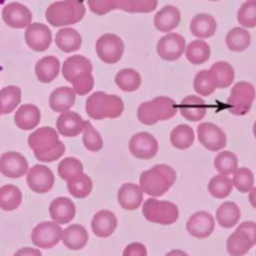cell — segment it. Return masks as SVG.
I'll return each mask as SVG.
<instances>
[{
    "label": "cell",
    "instance_id": "6da1fadb",
    "mask_svg": "<svg viewBox=\"0 0 256 256\" xmlns=\"http://www.w3.org/2000/svg\"><path fill=\"white\" fill-rule=\"evenodd\" d=\"M91 61L82 56L74 55L65 59L62 66V75L67 82L72 84L75 94L86 95L94 86Z\"/></svg>",
    "mask_w": 256,
    "mask_h": 256
},
{
    "label": "cell",
    "instance_id": "7a4b0ae2",
    "mask_svg": "<svg viewBox=\"0 0 256 256\" xmlns=\"http://www.w3.org/2000/svg\"><path fill=\"white\" fill-rule=\"evenodd\" d=\"M176 171L167 164H157L143 171L139 177V186L143 193L151 197L164 195L176 181Z\"/></svg>",
    "mask_w": 256,
    "mask_h": 256
},
{
    "label": "cell",
    "instance_id": "3957f363",
    "mask_svg": "<svg viewBox=\"0 0 256 256\" xmlns=\"http://www.w3.org/2000/svg\"><path fill=\"white\" fill-rule=\"evenodd\" d=\"M85 110L87 115L94 120L113 119L121 116L124 110V103L117 95L96 91L87 98Z\"/></svg>",
    "mask_w": 256,
    "mask_h": 256
},
{
    "label": "cell",
    "instance_id": "277c9868",
    "mask_svg": "<svg viewBox=\"0 0 256 256\" xmlns=\"http://www.w3.org/2000/svg\"><path fill=\"white\" fill-rule=\"evenodd\" d=\"M86 8L82 0L56 1L48 6L45 12L47 22L54 27L76 24L82 20Z\"/></svg>",
    "mask_w": 256,
    "mask_h": 256
},
{
    "label": "cell",
    "instance_id": "5b68a950",
    "mask_svg": "<svg viewBox=\"0 0 256 256\" xmlns=\"http://www.w3.org/2000/svg\"><path fill=\"white\" fill-rule=\"evenodd\" d=\"M178 106L167 96H157L141 103L137 108V118L144 125H154L158 121H166L174 117Z\"/></svg>",
    "mask_w": 256,
    "mask_h": 256
},
{
    "label": "cell",
    "instance_id": "8992f818",
    "mask_svg": "<svg viewBox=\"0 0 256 256\" xmlns=\"http://www.w3.org/2000/svg\"><path fill=\"white\" fill-rule=\"evenodd\" d=\"M142 213L147 221L161 225H171L179 217L176 204L170 201L158 200L155 197H151L143 203Z\"/></svg>",
    "mask_w": 256,
    "mask_h": 256
},
{
    "label": "cell",
    "instance_id": "52a82bcc",
    "mask_svg": "<svg viewBox=\"0 0 256 256\" xmlns=\"http://www.w3.org/2000/svg\"><path fill=\"white\" fill-rule=\"evenodd\" d=\"M255 88L247 81H239L231 89L230 96L227 99L229 111L236 116L247 114L255 99Z\"/></svg>",
    "mask_w": 256,
    "mask_h": 256
},
{
    "label": "cell",
    "instance_id": "ba28073f",
    "mask_svg": "<svg viewBox=\"0 0 256 256\" xmlns=\"http://www.w3.org/2000/svg\"><path fill=\"white\" fill-rule=\"evenodd\" d=\"M95 49L101 61L106 64H115L122 58L124 43L116 34L106 33L97 39Z\"/></svg>",
    "mask_w": 256,
    "mask_h": 256
},
{
    "label": "cell",
    "instance_id": "9c48e42d",
    "mask_svg": "<svg viewBox=\"0 0 256 256\" xmlns=\"http://www.w3.org/2000/svg\"><path fill=\"white\" fill-rule=\"evenodd\" d=\"M63 229L53 221H44L37 224L31 232L32 243L42 249H50L62 240Z\"/></svg>",
    "mask_w": 256,
    "mask_h": 256
},
{
    "label": "cell",
    "instance_id": "30bf717a",
    "mask_svg": "<svg viewBox=\"0 0 256 256\" xmlns=\"http://www.w3.org/2000/svg\"><path fill=\"white\" fill-rule=\"evenodd\" d=\"M197 137L202 146L212 152L222 150L227 143L225 132L218 125L211 122H203L198 125Z\"/></svg>",
    "mask_w": 256,
    "mask_h": 256
},
{
    "label": "cell",
    "instance_id": "8fae6325",
    "mask_svg": "<svg viewBox=\"0 0 256 256\" xmlns=\"http://www.w3.org/2000/svg\"><path fill=\"white\" fill-rule=\"evenodd\" d=\"M128 146L130 153L140 160L151 159L158 152L157 139L151 133L145 131L134 134L130 138Z\"/></svg>",
    "mask_w": 256,
    "mask_h": 256
},
{
    "label": "cell",
    "instance_id": "7c38bea8",
    "mask_svg": "<svg viewBox=\"0 0 256 256\" xmlns=\"http://www.w3.org/2000/svg\"><path fill=\"white\" fill-rule=\"evenodd\" d=\"M186 48L185 38L179 33L170 32L162 36L156 46L157 54L165 61H175L179 59Z\"/></svg>",
    "mask_w": 256,
    "mask_h": 256
},
{
    "label": "cell",
    "instance_id": "4fadbf2b",
    "mask_svg": "<svg viewBox=\"0 0 256 256\" xmlns=\"http://www.w3.org/2000/svg\"><path fill=\"white\" fill-rule=\"evenodd\" d=\"M26 181L29 188L35 193H46L54 185L55 177L46 165L36 164L27 171Z\"/></svg>",
    "mask_w": 256,
    "mask_h": 256
},
{
    "label": "cell",
    "instance_id": "5bb4252c",
    "mask_svg": "<svg viewBox=\"0 0 256 256\" xmlns=\"http://www.w3.org/2000/svg\"><path fill=\"white\" fill-rule=\"evenodd\" d=\"M59 136L54 128L41 127L28 137V145L35 154H42L54 149L59 144Z\"/></svg>",
    "mask_w": 256,
    "mask_h": 256
},
{
    "label": "cell",
    "instance_id": "9a60e30c",
    "mask_svg": "<svg viewBox=\"0 0 256 256\" xmlns=\"http://www.w3.org/2000/svg\"><path fill=\"white\" fill-rule=\"evenodd\" d=\"M28 162L19 152L9 151L0 156V173L8 178H20L28 171Z\"/></svg>",
    "mask_w": 256,
    "mask_h": 256
},
{
    "label": "cell",
    "instance_id": "2e32d148",
    "mask_svg": "<svg viewBox=\"0 0 256 256\" xmlns=\"http://www.w3.org/2000/svg\"><path fill=\"white\" fill-rule=\"evenodd\" d=\"M215 229L214 217L206 211H197L186 222L187 232L198 239L209 237Z\"/></svg>",
    "mask_w": 256,
    "mask_h": 256
},
{
    "label": "cell",
    "instance_id": "e0dca14e",
    "mask_svg": "<svg viewBox=\"0 0 256 256\" xmlns=\"http://www.w3.org/2000/svg\"><path fill=\"white\" fill-rule=\"evenodd\" d=\"M25 42L34 51L42 52L49 48L52 42V33L48 26L42 23H31L25 31Z\"/></svg>",
    "mask_w": 256,
    "mask_h": 256
},
{
    "label": "cell",
    "instance_id": "ac0fdd59",
    "mask_svg": "<svg viewBox=\"0 0 256 256\" xmlns=\"http://www.w3.org/2000/svg\"><path fill=\"white\" fill-rule=\"evenodd\" d=\"M2 18L8 26L21 29L31 24L32 13L25 5L18 2H12L3 8Z\"/></svg>",
    "mask_w": 256,
    "mask_h": 256
},
{
    "label": "cell",
    "instance_id": "d6986e66",
    "mask_svg": "<svg viewBox=\"0 0 256 256\" xmlns=\"http://www.w3.org/2000/svg\"><path fill=\"white\" fill-rule=\"evenodd\" d=\"M49 214L53 222L67 224L75 217V204L68 197H57L49 205Z\"/></svg>",
    "mask_w": 256,
    "mask_h": 256
},
{
    "label": "cell",
    "instance_id": "ffe728a7",
    "mask_svg": "<svg viewBox=\"0 0 256 256\" xmlns=\"http://www.w3.org/2000/svg\"><path fill=\"white\" fill-rule=\"evenodd\" d=\"M85 121L74 111H66L59 115L56 121L58 133L64 137H75L83 132Z\"/></svg>",
    "mask_w": 256,
    "mask_h": 256
},
{
    "label": "cell",
    "instance_id": "44dd1931",
    "mask_svg": "<svg viewBox=\"0 0 256 256\" xmlns=\"http://www.w3.org/2000/svg\"><path fill=\"white\" fill-rule=\"evenodd\" d=\"M179 111L183 118L196 122L202 120L207 114V104L203 98L196 95H189L183 98L179 105Z\"/></svg>",
    "mask_w": 256,
    "mask_h": 256
},
{
    "label": "cell",
    "instance_id": "7402d4cb",
    "mask_svg": "<svg viewBox=\"0 0 256 256\" xmlns=\"http://www.w3.org/2000/svg\"><path fill=\"white\" fill-rule=\"evenodd\" d=\"M117 218L110 210H100L92 218V232L100 238L109 237L117 228Z\"/></svg>",
    "mask_w": 256,
    "mask_h": 256
},
{
    "label": "cell",
    "instance_id": "603a6c76",
    "mask_svg": "<svg viewBox=\"0 0 256 256\" xmlns=\"http://www.w3.org/2000/svg\"><path fill=\"white\" fill-rule=\"evenodd\" d=\"M181 21L179 9L173 5H166L158 10L154 16V26L160 32L170 33Z\"/></svg>",
    "mask_w": 256,
    "mask_h": 256
},
{
    "label": "cell",
    "instance_id": "cb8c5ba5",
    "mask_svg": "<svg viewBox=\"0 0 256 256\" xmlns=\"http://www.w3.org/2000/svg\"><path fill=\"white\" fill-rule=\"evenodd\" d=\"M117 200L124 210H136L143 202V191L134 183H124L117 193Z\"/></svg>",
    "mask_w": 256,
    "mask_h": 256
},
{
    "label": "cell",
    "instance_id": "d4e9b609",
    "mask_svg": "<svg viewBox=\"0 0 256 256\" xmlns=\"http://www.w3.org/2000/svg\"><path fill=\"white\" fill-rule=\"evenodd\" d=\"M189 28L193 36L204 40L215 34L217 22L212 15L207 13H199L192 18Z\"/></svg>",
    "mask_w": 256,
    "mask_h": 256
},
{
    "label": "cell",
    "instance_id": "484cf974",
    "mask_svg": "<svg viewBox=\"0 0 256 256\" xmlns=\"http://www.w3.org/2000/svg\"><path fill=\"white\" fill-rule=\"evenodd\" d=\"M41 120V112L34 104L21 105L15 112L14 122L21 130H32Z\"/></svg>",
    "mask_w": 256,
    "mask_h": 256
},
{
    "label": "cell",
    "instance_id": "4316f807",
    "mask_svg": "<svg viewBox=\"0 0 256 256\" xmlns=\"http://www.w3.org/2000/svg\"><path fill=\"white\" fill-rule=\"evenodd\" d=\"M75 92L72 88L67 86H62L56 88L49 97L50 108L58 113H63L69 111L75 103Z\"/></svg>",
    "mask_w": 256,
    "mask_h": 256
},
{
    "label": "cell",
    "instance_id": "83f0119b",
    "mask_svg": "<svg viewBox=\"0 0 256 256\" xmlns=\"http://www.w3.org/2000/svg\"><path fill=\"white\" fill-rule=\"evenodd\" d=\"M88 233L84 226L72 224L63 230L62 242L70 250H80L88 242Z\"/></svg>",
    "mask_w": 256,
    "mask_h": 256
},
{
    "label": "cell",
    "instance_id": "f1b7e54d",
    "mask_svg": "<svg viewBox=\"0 0 256 256\" xmlns=\"http://www.w3.org/2000/svg\"><path fill=\"white\" fill-rule=\"evenodd\" d=\"M60 72V61L55 56H45L35 65V74L42 83L52 82Z\"/></svg>",
    "mask_w": 256,
    "mask_h": 256
},
{
    "label": "cell",
    "instance_id": "f546056e",
    "mask_svg": "<svg viewBox=\"0 0 256 256\" xmlns=\"http://www.w3.org/2000/svg\"><path fill=\"white\" fill-rule=\"evenodd\" d=\"M56 46L65 53L77 51L82 44L81 35L74 28L66 27L60 29L55 35Z\"/></svg>",
    "mask_w": 256,
    "mask_h": 256
},
{
    "label": "cell",
    "instance_id": "4dcf8cb0",
    "mask_svg": "<svg viewBox=\"0 0 256 256\" xmlns=\"http://www.w3.org/2000/svg\"><path fill=\"white\" fill-rule=\"evenodd\" d=\"M241 217L239 206L233 201L223 202L216 210V220L223 228L234 227Z\"/></svg>",
    "mask_w": 256,
    "mask_h": 256
},
{
    "label": "cell",
    "instance_id": "1f68e13d",
    "mask_svg": "<svg viewBox=\"0 0 256 256\" xmlns=\"http://www.w3.org/2000/svg\"><path fill=\"white\" fill-rule=\"evenodd\" d=\"M253 244L248 235L240 230H235L226 241V250L230 256H244Z\"/></svg>",
    "mask_w": 256,
    "mask_h": 256
},
{
    "label": "cell",
    "instance_id": "d6a6232c",
    "mask_svg": "<svg viewBox=\"0 0 256 256\" xmlns=\"http://www.w3.org/2000/svg\"><path fill=\"white\" fill-rule=\"evenodd\" d=\"M186 59L193 65H200L209 60L211 50L207 42L201 39L191 41L185 48Z\"/></svg>",
    "mask_w": 256,
    "mask_h": 256
},
{
    "label": "cell",
    "instance_id": "836d02e7",
    "mask_svg": "<svg viewBox=\"0 0 256 256\" xmlns=\"http://www.w3.org/2000/svg\"><path fill=\"white\" fill-rule=\"evenodd\" d=\"M225 43L229 50L241 52L249 47L251 43V36L249 31L245 28L234 27L226 34Z\"/></svg>",
    "mask_w": 256,
    "mask_h": 256
},
{
    "label": "cell",
    "instance_id": "e575fe53",
    "mask_svg": "<svg viewBox=\"0 0 256 256\" xmlns=\"http://www.w3.org/2000/svg\"><path fill=\"white\" fill-rule=\"evenodd\" d=\"M195 139L194 130L187 124L177 125L170 133V142L173 147L179 150L189 148Z\"/></svg>",
    "mask_w": 256,
    "mask_h": 256
},
{
    "label": "cell",
    "instance_id": "d590c367",
    "mask_svg": "<svg viewBox=\"0 0 256 256\" xmlns=\"http://www.w3.org/2000/svg\"><path fill=\"white\" fill-rule=\"evenodd\" d=\"M21 101V89L15 85H9L0 90L1 114L13 112Z\"/></svg>",
    "mask_w": 256,
    "mask_h": 256
},
{
    "label": "cell",
    "instance_id": "8d00e7d4",
    "mask_svg": "<svg viewBox=\"0 0 256 256\" xmlns=\"http://www.w3.org/2000/svg\"><path fill=\"white\" fill-rule=\"evenodd\" d=\"M217 82V88H228L234 81L235 71L233 66L226 61L215 62L209 69Z\"/></svg>",
    "mask_w": 256,
    "mask_h": 256
},
{
    "label": "cell",
    "instance_id": "74e56055",
    "mask_svg": "<svg viewBox=\"0 0 256 256\" xmlns=\"http://www.w3.org/2000/svg\"><path fill=\"white\" fill-rule=\"evenodd\" d=\"M22 202V193L18 187L7 184L0 187V208L5 211H13Z\"/></svg>",
    "mask_w": 256,
    "mask_h": 256
},
{
    "label": "cell",
    "instance_id": "f35d334b",
    "mask_svg": "<svg viewBox=\"0 0 256 256\" xmlns=\"http://www.w3.org/2000/svg\"><path fill=\"white\" fill-rule=\"evenodd\" d=\"M193 88L200 96H209L217 88V82L210 70H200L194 77Z\"/></svg>",
    "mask_w": 256,
    "mask_h": 256
},
{
    "label": "cell",
    "instance_id": "ab89813d",
    "mask_svg": "<svg viewBox=\"0 0 256 256\" xmlns=\"http://www.w3.org/2000/svg\"><path fill=\"white\" fill-rule=\"evenodd\" d=\"M115 83L122 91L133 92L140 87L141 76L135 69L124 68L116 74Z\"/></svg>",
    "mask_w": 256,
    "mask_h": 256
},
{
    "label": "cell",
    "instance_id": "60d3db41",
    "mask_svg": "<svg viewBox=\"0 0 256 256\" xmlns=\"http://www.w3.org/2000/svg\"><path fill=\"white\" fill-rule=\"evenodd\" d=\"M207 189L213 197L217 199H224L232 192L233 183L229 176L217 174L209 180Z\"/></svg>",
    "mask_w": 256,
    "mask_h": 256
},
{
    "label": "cell",
    "instance_id": "b9f144b4",
    "mask_svg": "<svg viewBox=\"0 0 256 256\" xmlns=\"http://www.w3.org/2000/svg\"><path fill=\"white\" fill-rule=\"evenodd\" d=\"M92 180L84 172L78 175L77 177L67 181V189L69 193L77 199H83L89 196V194L92 191Z\"/></svg>",
    "mask_w": 256,
    "mask_h": 256
},
{
    "label": "cell",
    "instance_id": "7bdbcfd3",
    "mask_svg": "<svg viewBox=\"0 0 256 256\" xmlns=\"http://www.w3.org/2000/svg\"><path fill=\"white\" fill-rule=\"evenodd\" d=\"M157 5L158 0H116V9L127 13H150Z\"/></svg>",
    "mask_w": 256,
    "mask_h": 256
},
{
    "label": "cell",
    "instance_id": "ee69618b",
    "mask_svg": "<svg viewBox=\"0 0 256 256\" xmlns=\"http://www.w3.org/2000/svg\"><path fill=\"white\" fill-rule=\"evenodd\" d=\"M214 167L219 174L232 175L238 168V158L231 151H221L214 159Z\"/></svg>",
    "mask_w": 256,
    "mask_h": 256
},
{
    "label": "cell",
    "instance_id": "f6af8a7d",
    "mask_svg": "<svg viewBox=\"0 0 256 256\" xmlns=\"http://www.w3.org/2000/svg\"><path fill=\"white\" fill-rule=\"evenodd\" d=\"M83 173V164L74 157H66L58 164V175L61 179L68 181Z\"/></svg>",
    "mask_w": 256,
    "mask_h": 256
},
{
    "label": "cell",
    "instance_id": "bcb514c9",
    "mask_svg": "<svg viewBox=\"0 0 256 256\" xmlns=\"http://www.w3.org/2000/svg\"><path fill=\"white\" fill-rule=\"evenodd\" d=\"M233 186L241 193H248L254 186V175L247 167L237 168L232 174Z\"/></svg>",
    "mask_w": 256,
    "mask_h": 256
},
{
    "label": "cell",
    "instance_id": "7dc6e473",
    "mask_svg": "<svg viewBox=\"0 0 256 256\" xmlns=\"http://www.w3.org/2000/svg\"><path fill=\"white\" fill-rule=\"evenodd\" d=\"M83 145L91 152H97L103 147V139L100 133L94 128L90 121H85L82 137Z\"/></svg>",
    "mask_w": 256,
    "mask_h": 256
},
{
    "label": "cell",
    "instance_id": "c3c4849f",
    "mask_svg": "<svg viewBox=\"0 0 256 256\" xmlns=\"http://www.w3.org/2000/svg\"><path fill=\"white\" fill-rule=\"evenodd\" d=\"M237 21L246 28L256 27V0H247L239 7Z\"/></svg>",
    "mask_w": 256,
    "mask_h": 256
},
{
    "label": "cell",
    "instance_id": "681fc988",
    "mask_svg": "<svg viewBox=\"0 0 256 256\" xmlns=\"http://www.w3.org/2000/svg\"><path fill=\"white\" fill-rule=\"evenodd\" d=\"M91 12L102 16L116 9V0H87Z\"/></svg>",
    "mask_w": 256,
    "mask_h": 256
},
{
    "label": "cell",
    "instance_id": "f907efd6",
    "mask_svg": "<svg viewBox=\"0 0 256 256\" xmlns=\"http://www.w3.org/2000/svg\"><path fill=\"white\" fill-rule=\"evenodd\" d=\"M65 153V145L63 142H59V144L52 150L42 153V154H35V157L37 160L41 162H53L57 159H59L63 154Z\"/></svg>",
    "mask_w": 256,
    "mask_h": 256
},
{
    "label": "cell",
    "instance_id": "816d5d0a",
    "mask_svg": "<svg viewBox=\"0 0 256 256\" xmlns=\"http://www.w3.org/2000/svg\"><path fill=\"white\" fill-rule=\"evenodd\" d=\"M122 256H147V249L140 242H132L124 248Z\"/></svg>",
    "mask_w": 256,
    "mask_h": 256
},
{
    "label": "cell",
    "instance_id": "f5cc1de1",
    "mask_svg": "<svg viewBox=\"0 0 256 256\" xmlns=\"http://www.w3.org/2000/svg\"><path fill=\"white\" fill-rule=\"evenodd\" d=\"M236 230H240L245 232L250 238L253 245L256 244V223L253 221H244L236 228Z\"/></svg>",
    "mask_w": 256,
    "mask_h": 256
},
{
    "label": "cell",
    "instance_id": "db71d44e",
    "mask_svg": "<svg viewBox=\"0 0 256 256\" xmlns=\"http://www.w3.org/2000/svg\"><path fill=\"white\" fill-rule=\"evenodd\" d=\"M13 256H42L40 250L31 247H23L17 250Z\"/></svg>",
    "mask_w": 256,
    "mask_h": 256
},
{
    "label": "cell",
    "instance_id": "11a10c76",
    "mask_svg": "<svg viewBox=\"0 0 256 256\" xmlns=\"http://www.w3.org/2000/svg\"><path fill=\"white\" fill-rule=\"evenodd\" d=\"M248 195V200L250 205L256 209V187H253L249 192Z\"/></svg>",
    "mask_w": 256,
    "mask_h": 256
},
{
    "label": "cell",
    "instance_id": "9f6ffc18",
    "mask_svg": "<svg viewBox=\"0 0 256 256\" xmlns=\"http://www.w3.org/2000/svg\"><path fill=\"white\" fill-rule=\"evenodd\" d=\"M165 256H189L185 251L180 249H173L169 251Z\"/></svg>",
    "mask_w": 256,
    "mask_h": 256
},
{
    "label": "cell",
    "instance_id": "6f0895ef",
    "mask_svg": "<svg viewBox=\"0 0 256 256\" xmlns=\"http://www.w3.org/2000/svg\"><path fill=\"white\" fill-rule=\"evenodd\" d=\"M253 134H254V136L256 138V121L254 122V125H253Z\"/></svg>",
    "mask_w": 256,
    "mask_h": 256
},
{
    "label": "cell",
    "instance_id": "680465c9",
    "mask_svg": "<svg viewBox=\"0 0 256 256\" xmlns=\"http://www.w3.org/2000/svg\"><path fill=\"white\" fill-rule=\"evenodd\" d=\"M208 1H219V0H208Z\"/></svg>",
    "mask_w": 256,
    "mask_h": 256
},
{
    "label": "cell",
    "instance_id": "91938a15",
    "mask_svg": "<svg viewBox=\"0 0 256 256\" xmlns=\"http://www.w3.org/2000/svg\"><path fill=\"white\" fill-rule=\"evenodd\" d=\"M0 115H1V111H0Z\"/></svg>",
    "mask_w": 256,
    "mask_h": 256
}]
</instances>
